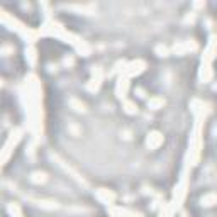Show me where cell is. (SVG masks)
<instances>
[{
  "label": "cell",
  "instance_id": "obj_2",
  "mask_svg": "<svg viewBox=\"0 0 217 217\" xmlns=\"http://www.w3.org/2000/svg\"><path fill=\"white\" fill-rule=\"evenodd\" d=\"M32 181H44L46 180V175H44V173H34V175H32V178H31Z\"/></svg>",
  "mask_w": 217,
  "mask_h": 217
},
{
  "label": "cell",
  "instance_id": "obj_1",
  "mask_svg": "<svg viewBox=\"0 0 217 217\" xmlns=\"http://www.w3.org/2000/svg\"><path fill=\"white\" fill-rule=\"evenodd\" d=\"M159 143H161V136H159L158 133H153V134H151V136L148 138V146H151V148L158 146Z\"/></svg>",
  "mask_w": 217,
  "mask_h": 217
},
{
  "label": "cell",
  "instance_id": "obj_3",
  "mask_svg": "<svg viewBox=\"0 0 217 217\" xmlns=\"http://www.w3.org/2000/svg\"><path fill=\"white\" fill-rule=\"evenodd\" d=\"M149 104H151V107H158V105H163V100H159V99H154V100H151Z\"/></svg>",
  "mask_w": 217,
  "mask_h": 217
},
{
  "label": "cell",
  "instance_id": "obj_4",
  "mask_svg": "<svg viewBox=\"0 0 217 217\" xmlns=\"http://www.w3.org/2000/svg\"><path fill=\"white\" fill-rule=\"evenodd\" d=\"M126 107H127L126 110L129 112V114H133V112L136 110V109H134V104H129V102H127V104H126Z\"/></svg>",
  "mask_w": 217,
  "mask_h": 217
}]
</instances>
